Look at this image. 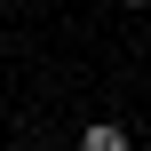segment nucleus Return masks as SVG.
<instances>
[{"label":"nucleus","mask_w":151,"mask_h":151,"mask_svg":"<svg viewBox=\"0 0 151 151\" xmlns=\"http://www.w3.org/2000/svg\"><path fill=\"white\" fill-rule=\"evenodd\" d=\"M80 151H135V135H127L119 119H96V127L80 135Z\"/></svg>","instance_id":"nucleus-1"},{"label":"nucleus","mask_w":151,"mask_h":151,"mask_svg":"<svg viewBox=\"0 0 151 151\" xmlns=\"http://www.w3.org/2000/svg\"><path fill=\"white\" fill-rule=\"evenodd\" d=\"M119 8H143V0H119Z\"/></svg>","instance_id":"nucleus-2"}]
</instances>
